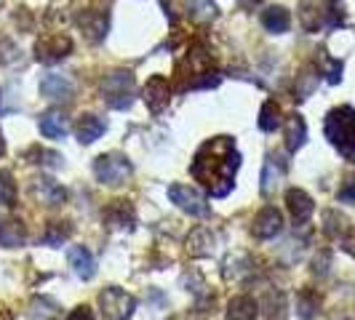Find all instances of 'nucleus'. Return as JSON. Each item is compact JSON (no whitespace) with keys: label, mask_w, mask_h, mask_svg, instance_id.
I'll return each instance as SVG.
<instances>
[{"label":"nucleus","mask_w":355,"mask_h":320,"mask_svg":"<svg viewBox=\"0 0 355 320\" xmlns=\"http://www.w3.org/2000/svg\"><path fill=\"white\" fill-rule=\"evenodd\" d=\"M105 222L110 227H115V230L131 227V224H134V208L128 206V200H115L112 206H107Z\"/></svg>","instance_id":"obj_21"},{"label":"nucleus","mask_w":355,"mask_h":320,"mask_svg":"<svg viewBox=\"0 0 355 320\" xmlns=\"http://www.w3.org/2000/svg\"><path fill=\"white\" fill-rule=\"evenodd\" d=\"M67 259H70L72 272H75L78 278L91 281V278L96 275V259H94V254H91L89 249H83V246H72V249L67 251Z\"/></svg>","instance_id":"obj_13"},{"label":"nucleus","mask_w":355,"mask_h":320,"mask_svg":"<svg viewBox=\"0 0 355 320\" xmlns=\"http://www.w3.org/2000/svg\"><path fill=\"white\" fill-rule=\"evenodd\" d=\"M72 53V37L64 33H49V35H40L35 43V59L43 64H56L62 62L64 56Z\"/></svg>","instance_id":"obj_6"},{"label":"nucleus","mask_w":355,"mask_h":320,"mask_svg":"<svg viewBox=\"0 0 355 320\" xmlns=\"http://www.w3.org/2000/svg\"><path fill=\"white\" fill-rule=\"evenodd\" d=\"M286 147H288V152H297L304 142H307V125H304V118L302 115H288L286 118Z\"/></svg>","instance_id":"obj_20"},{"label":"nucleus","mask_w":355,"mask_h":320,"mask_svg":"<svg viewBox=\"0 0 355 320\" xmlns=\"http://www.w3.org/2000/svg\"><path fill=\"white\" fill-rule=\"evenodd\" d=\"M27 160L35 163V166H51V168H56L62 163V155L51 152V150H43V147H30L27 150Z\"/></svg>","instance_id":"obj_28"},{"label":"nucleus","mask_w":355,"mask_h":320,"mask_svg":"<svg viewBox=\"0 0 355 320\" xmlns=\"http://www.w3.org/2000/svg\"><path fill=\"white\" fill-rule=\"evenodd\" d=\"M94 174L105 187H121L125 179L131 177V163L121 152H107L99 155L94 163Z\"/></svg>","instance_id":"obj_4"},{"label":"nucleus","mask_w":355,"mask_h":320,"mask_svg":"<svg viewBox=\"0 0 355 320\" xmlns=\"http://www.w3.org/2000/svg\"><path fill=\"white\" fill-rule=\"evenodd\" d=\"M67 320H94V312H91L89 307L83 304V307H75Z\"/></svg>","instance_id":"obj_37"},{"label":"nucleus","mask_w":355,"mask_h":320,"mask_svg":"<svg viewBox=\"0 0 355 320\" xmlns=\"http://www.w3.org/2000/svg\"><path fill=\"white\" fill-rule=\"evenodd\" d=\"M284 174H286V163L278 155H267L265 160V168H262V195L270 197L275 190H278V184L284 181Z\"/></svg>","instance_id":"obj_14"},{"label":"nucleus","mask_w":355,"mask_h":320,"mask_svg":"<svg viewBox=\"0 0 355 320\" xmlns=\"http://www.w3.org/2000/svg\"><path fill=\"white\" fill-rule=\"evenodd\" d=\"M329 259H331V256H329V251H323V254H320V256H315V262H313V272H315V275H326V269H329Z\"/></svg>","instance_id":"obj_35"},{"label":"nucleus","mask_w":355,"mask_h":320,"mask_svg":"<svg viewBox=\"0 0 355 320\" xmlns=\"http://www.w3.org/2000/svg\"><path fill=\"white\" fill-rule=\"evenodd\" d=\"M190 17L196 19V21H200V24H206V21L216 19V6H214L211 0H193Z\"/></svg>","instance_id":"obj_32"},{"label":"nucleus","mask_w":355,"mask_h":320,"mask_svg":"<svg viewBox=\"0 0 355 320\" xmlns=\"http://www.w3.org/2000/svg\"><path fill=\"white\" fill-rule=\"evenodd\" d=\"M168 102H171V86H168V80L163 75H153L147 80V86H144V105L158 115V112H163L168 107Z\"/></svg>","instance_id":"obj_10"},{"label":"nucleus","mask_w":355,"mask_h":320,"mask_svg":"<svg viewBox=\"0 0 355 320\" xmlns=\"http://www.w3.org/2000/svg\"><path fill=\"white\" fill-rule=\"evenodd\" d=\"M107 123L99 115H83L78 125H75V134H78V142L80 144H94L102 134H105Z\"/></svg>","instance_id":"obj_19"},{"label":"nucleus","mask_w":355,"mask_h":320,"mask_svg":"<svg viewBox=\"0 0 355 320\" xmlns=\"http://www.w3.org/2000/svg\"><path fill=\"white\" fill-rule=\"evenodd\" d=\"M37 125H40V134L49 136V139H64V136H67V118H64L59 109L43 112Z\"/></svg>","instance_id":"obj_18"},{"label":"nucleus","mask_w":355,"mask_h":320,"mask_svg":"<svg viewBox=\"0 0 355 320\" xmlns=\"http://www.w3.org/2000/svg\"><path fill=\"white\" fill-rule=\"evenodd\" d=\"M168 197H171V203H177L179 208L190 216H209V211H211L206 197L200 195L196 187H187V184H171Z\"/></svg>","instance_id":"obj_7"},{"label":"nucleus","mask_w":355,"mask_h":320,"mask_svg":"<svg viewBox=\"0 0 355 320\" xmlns=\"http://www.w3.org/2000/svg\"><path fill=\"white\" fill-rule=\"evenodd\" d=\"M56 315H59V310L51 299H35L30 304V318L33 320H56Z\"/></svg>","instance_id":"obj_29"},{"label":"nucleus","mask_w":355,"mask_h":320,"mask_svg":"<svg viewBox=\"0 0 355 320\" xmlns=\"http://www.w3.org/2000/svg\"><path fill=\"white\" fill-rule=\"evenodd\" d=\"M99 307H102L105 320H128L137 310V299L131 294H125L123 288L110 285L99 294Z\"/></svg>","instance_id":"obj_5"},{"label":"nucleus","mask_w":355,"mask_h":320,"mask_svg":"<svg viewBox=\"0 0 355 320\" xmlns=\"http://www.w3.org/2000/svg\"><path fill=\"white\" fill-rule=\"evenodd\" d=\"M17 200V181L11 171H0V206H11Z\"/></svg>","instance_id":"obj_31"},{"label":"nucleus","mask_w":355,"mask_h":320,"mask_svg":"<svg viewBox=\"0 0 355 320\" xmlns=\"http://www.w3.org/2000/svg\"><path fill=\"white\" fill-rule=\"evenodd\" d=\"M27 243V230L19 219H0V246L3 249H21Z\"/></svg>","instance_id":"obj_16"},{"label":"nucleus","mask_w":355,"mask_h":320,"mask_svg":"<svg viewBox=\"0 0 355 320\" xmlns=\"http://www.w3.org/2000/svg\"><path fill=\"white\" fill-rule=\"evenodd\" d=\"M323 230H326L329 238H339V235L347 232V219L337 211H326V216H323Z\"/></svg>","instance_id":"obj_30"},{"label":"nucleus","mask_w":355,"mask_h":320,"mask_svg":"<svg viewBox=\"0 0 355 320\" xmlns=\"http://www.w3.org/2000/svg\"><path fill=\"white\" fill-rule=\"evenodd\" d=\"M70 235H72L70 222H51V224H49V232H46V243H49V246H59V243L67 240Z\"/></svg>","instance_id":"obj_33"},{"label":"nucleus","mask_w":355,"mask_h":320,"mask_svg":"<svg viewBox=\"0 0 355 320\" xmlns=\"http://www.w3.org/2000/svg\"><path fill=\"white\" fill-rule=\"evenodd\" d=\"M6 155V139H3V134H0V158Z\"/></svg>","instance_id":"obj_39"},{"label":"nucleus","mask_w":355,"mask_h":320,"mask_svg":"<svg viewBox=\"0 0 355 320\" xmlns=\"http://www.w3.org/2000/svg\"><path fill=\"white\" fill-rule=\"evenodd\" d=\"M286 206H288V213L294 216V222H307L315 211L313 197L307 195L304 190H288L286 193Z\"/></svg>","instance_id":"obj_15"},{"label":"nucleus","mask_w":355,"mask_h":320,"mask_svg":"<svg viewBox=\"0 0 355 320\" xmlns=\"http://www.w3.org/2000/svg\"><path fill=\"white\" fill-rule=\"evenodd\" d=\"M329 8L323 0H300V21H302L304 33H318L326 27L329 19Z\"/></svg>","instance_id":"obj_11"},{"label":"nucleus","mask_w":355,"mask_h":320,"mask_svg":"<svg viewBox=\"0 0 355 320\" xmlns=\"http://www.w3.org/2000/svg\"><path fill=\"white\" fill-rule=\"evenodd\" d=\"M337 197L342 200V203H355V177L345 179V184L339 187Z\"/></svg>","instance_id":"obj_34"},{"label":"nucleus","mask_w":355,"mask_h":320,"mask_svg":"<svg viewBox=\"0 0 355 320\" xmlns=\"http://www.w3.org/2000/svg\"><path fill=\"white\" fill-rule=\"evenodd\" d=\"M80 27H83V33L89 35L91 43L102 40V37L107 35V14H102V11H86V14L80 17Z\"/></svg>","instance_id":"obj_23"},{"label":"nucleus","mask_w":355,"mask_h":320,"mask_svg":"<svg viewBox=\"0 0 355 320\" xmlns=\"http://www.w3.org/2000/svg\"><path fill=\"white\" fill-rule=\"evenodd\" d=\"M72 80L67 75H56V72H49V75H43V80H40V94L46 96V99H72Z\"/></svg>","instance_id":"obj_12"},{"label":"nucleus","mask_w":355,"mask_h":320,"mask_svg":"<svg viewBox=\"0 0 355 320\" xmlns=\"http://www.w3.org/2000/svg\"><path fill=\"white\" fill-rule=\"evenodd\" d=\"M0 320H11V310H6L3 304H0Z\"/></svg>","instance_id":"obj_38"},{"label":"nucleus","mask_w":355,"mask_h":320,"mask_svg":"<svg viewBox=\"0 0 355 320\" xmlns=\"http://www.w3.org/2000/svg\"><path fill=\"white\" fill-rule=\"evenodd\" d=\"M337 320H350V318H337Z\"/></svg>","instance_id":"obj_40"},{"label":"nucleus","mask_w":355,"mask_h":320,"mask_svg":"<svg viewBox=\"0 0 355 320\" xmlns=\"http://www.w3.org/2000/svg\"><path fill=\"white\" fill-rule=\"evenodd\" d=\"M262 24H265L267 33L284 35L291 27V17H288V11H286L284 6H272V8H267L265 14H262Z\"/></svg>","instance_id":"obj_22"},{"label":"nucleus","mask_w":355,"mask_h":320,"mask_svg":"<svg viewBox=\"0 0 355 320\" xmlns=\"http://www.w3.org/2000/svg\"><path fill=\"white\" fill-rule=\"evenodd\" d=\"M320 310V296L315 291H310V288H304L300 291V296H297V312H300V318L310 320L315 318Z\"/></svg>","instance_id":"obj_25"},{"label":"nucleus","mask_w":355,"mask_h":320,"mask_svg":"<svg viewBox=\"0 0 355 320\" xmlns=\"http://www.w3.org/2000/svg\"><path fill=\"white\" fill-rule=\"evenodd\" d=\"M326 139L337 147L347 160H355V109L353 107H334L326 115Z\"/></svg>","instance_id":"obj_2"},{"label":"nucleus","mask_w":355,"mask_h":320,"mask_svg":"<svg viewBox=\"0 0 355 320\" xmlns=\"http://www.w3.org/2000/svg\"><path fill=\"white\" fill-rule=\"evenodd\" d=\"M265 315L270 320H284L286 318V296L281 291H270L265 296Z\"/></svg>","instance_id":"obj_27"},{"label":"nucleus","mask_w":355,"mask_h":320,"mask_svg":"<svg viewBox=\"0 0 355 320\" xmlns=\"http://www.w3.org/2000/svg\"><path fill=\"white\" fill-rule=\"evenodd\" d=\"M259 315V304L251 296H235L227 304V320H254Z\"/></svg>","instance_id":"obj_24"},{"label":"nucleus","mask_w":355,"mask_h":320,"mask_svg":"<svg viewBox=\"0 0 355 320\" xmlns=\"http://www.w3.org/2000/svg\"><path fill=\"white\" fill-rule=\"evenodd\" d=\"M134 91H137V83L128 70H112L102 80V96L112 109H128L134 102Z\"/></svg>","instance_id":"obj_3"},{"label":"nucleus","mask_w":355,"mask_h":320,"mask_svg":"<svg viewBox=\"0 0 355 320\" xmlns=\"http://www.w3.org/2000/svg\"><path fill=\"white\" fill-rule=\"evenodd\" d=\"M30 195L35 197L37 203L56 208V206H62L67 200V190L59 181H53L51 177H35L30 179Z\"/></svg>","instance_id":"obj_8"},{"label":"nucleus","mask_w":355,"mask_h":320,"mask_svg":"<svg viewBox=\"0 0 355 320\" xmlns=\"http://www.w3.org/2000/svg\"><path fill=\"white\" fill-rule=\"evenodd\" d=\"M342 249L347 251L350 256H355V227L342 235Z\"/></svg>","instance_id":"obj_36"},{"label":"nucleus","mask_w":355,"mask_h":320,"mask_svg":"<svg viewBox=\"0 0 355 320\" xmlns=\"http://www.w3.org/2000/svg\"><path fill=\"white\" fill-rule=\"evenodd\" d=\"M238 166H241V155L235 150V142L230 136H214L206 144H200L190 166V174L214 197H225L235 184L232 179H235Z\"/></svg>","instance_id":"obj_1"},{"label":"nucleus","mask_w":355,"mask_h":320,"mask_svg":"<svg viewBox=\"0 0 355 320\" xmlns=\"http://www.w3.org/2000/svg\"><path fill=\"white\" fill-rule=\"evenodd\" d=\"M216 249V235L209 227H198L187 238V251L190 256H211Z\"/></svg>","instance_id":"obj_17"},{"label":"nucleus","mask_w":355,"mask_h":320,"mask_svg":"<svg viewBox=\"0 0 355 320\" xmlns=\"http://www.w3.org/2000/svg\"><path fill=\"white\" fill-rule=\"evenodd\" d=\"M281 230H284V213L278 211V208L267 206V208H262V211L254 216V224H251L254 238H259V240H270V238H275Z\"/></svg>","instance_id":"obj_9"},{"label":"nucleus","mask_w":355,"mask_h":320,"mask_svg":"<svg viewBox=\"0 0 355 320\" xmlns=\"http://www.w3.org/2000/svg\"><path fill=\"white\" fill-rule=\"evenodd\" d=\"M278 125H281V107L270 99V102H265L262 109H259V128H262V131H275Z\"/></svg>","instance_id":"obj_26"}]
</instances>
